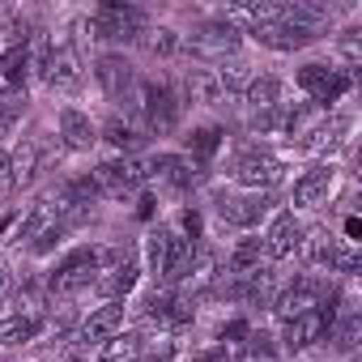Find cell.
Returning <instances> with one entry per match:
<instances>
[{"mask_svg":"<svg viewBox=\"0 0 362 362\" xmlns=\"http://www.w3.org/2000/svg\"><path fill=\"white\" fill-rule=\"evenodd\" d=\"M197 243L188 235H175L170 226H153L145 235V273L158 281H184L192 273Z\"/></svg>","mask_w":362,"mask_h":362,"instance_id":"cell-1","label":"cell"},{"mask_svg":"<svg viewBox=\"0 0 362 362\" xmlns=\"http://www.w3.org/2000/svg\"><path fill=\"white\" fill-rule=\"evenodd\" d=\"M98 269H103V252H98V247H73V252L56 264L47 290H52L56 298H77L81 290H90V286L98 281Z\"/></svg>","mask_w":362,"mask_h":362,"instance_id":"cell-2","label":"cell"},{"mask_svg":"<svg viewBox=\"0 0 362 362\" xmlns=\"http://www.w3.org/2000/svg\"><path fill=\"white\" fill-rule=\"evenodd\" d=\"M90 179H94V188H98V197H111V201H124V197H132L141 184H145V162H136V158H107V162H98L94 170H90Z\"/></svg>","mask_w":362,"mask_h":362,"instance_id":"cell-3","label":"cell"},{"mask_svg":"<svg viewBox=\"0 0 362 362\" xmlns=\"http://www.w3.org/2000/svg\"><path fill=\"white\" fill-rule=\"evenodd\" d=\"M294 81H298V90H303L311 103H320V107H332V103H341V98L349 94V73H345V69H332V64H324V60H307V64L294 73Z\"/></svg>","mask_w":362,"mask_h":362,"instance_id":"cell-4","label":"cell"},{"mask_svg":"<svg viewBox=\"0 0 362 362\" xmlns=\"http://www.w3.org/2000/svg\"><path fill=\"white\" fill-rule=\"evenodd\" d=\"M230 179H235L239 188H247V192H269L273 184H281V179H286V162L273 158L269 149H247V153L235 158Z\"/></svg>","mask_w":362,"mask_h":362,"instance_id":"cell-5","label":"cell"},{"mask_svg":"<svg viewBox=\"0 0 362 362\" xmlns=\"http://www.w3.org/2000/svg\"><path fill=\"white\" fill-rule=\"evenodd\" d=\"M90 30L103 43H132V39L145 35V13L132 9V5H115V0H111V5H103L90 18Z\"/></svg>","mask_w":362,"mask_h":362,"instance_id":"cell-6","label":"cell"},{"mask_svg":"<svg viewBox=\"0 0 362 362\" xmlns=\"http://www.w3.org/2000/svg\"><path fill=\"white\" fill-rule=\"evenodd\" d=\"M273 209L269 192H239V197H218V218L239 230H256Z\"/></svg>","mask_w":362,"mask_h":362,"instance_id":"cell-7","label":"cell"},{"mask_svg":"<svg viewBox=\"0 0 362 362\" xmlns=\"http://www.w3.org/2000/svg\"><path fill=\"white\" fill-rule=\"evenodd\" d=\"M320 303H324V286H320L315 277H298L294 286L277 290V298H273V315L286 324V320H298V315L315 311Z\"/></svg>","mask_w":362,"mask_h":362,"instance_id":"cell-8","label":"cell"},{"mask_svg":"<svg viewBox=\"0 0 362 362\" xmlns=\"http://www.w3.org/2000/svg\"><path fill=\"white\" fill-rule=\"evenodd\" d=\"M39 166H43V149H39L35 141H26V145L5 162V170H0V197L30 188L35 179H39Z\"/></svg>","mask_w":362,"mask_h":362,"instance_id":"cell-9","label":"cell"},{"mask_svg":"<svg viewBox=\"0 0 362 362\" xmlns=\"http://www.w3.org/2000/svg\"><path fill=\"white\" fill-rule=\"evenodd\" d=\"M260 243H264V256L269 260H290V256H298V243H303V222L286 209V214H273V222H269V230L260 235Z\"/></svg>","mask_w":362,"mask_h":362,"instance_id":"cell-10","label":"cell"},{"mask_svg":"<svg viewBox=\"0 0 362 362\" xmlns=\"http://www.w3.org/2000/svg\"><path fill=\"white\" fill-rule=\"evenodd\" d=\"M192 52L197 56H218V60H230L239 52V26L230 18H218V22H205L197 35H192Z\"/></svg>","mask_w":362,"mask_h":362,"instance_id":"cell-11","label":"cell"},{"mask_svg":"<svg viewBox=\"0 0 362 362\" xmlns=\"http://www.w3.org/2000/svg\"><path fill=\"white\" fill-rule=\"evenodd\" d=\"M332 184H337V170H332V166H311L307 175H298V179H294L290 201H294L298 209H320V205H328Z\"/></svg>","mask_w":362,"mask_h":362,"instance_id":"cell-12","label":"cell"},{"mask_svg":"<svg viewBox=\"0 0 362 362\" xmlns=\"http://www.w3.org/2000/svg\"><path fill=\"white\" fill-rule=\"evenodd\" d=\"M94 77H98L103 94H107V98H115V103H124V98L132 94V86H136V73H132V64H128L124 56H115V52L98 56V64H94Z\"/></svg>","mask_w":362,"mask_h":362,"instance_id":"cell-13","label":"cell"},{"mask_svg":"<svg viewBox=\"0 0 362 362\" xmlns=\"http://www.w3.org/2000/svg\"><path fill=\"white\" fill-rule=\"evenodd\" d=\"M124 320H128V307H124V303H103V307H94V311L86 315V324H81V345H103V341L119 337V332H124Z\"/></svg>","mask_w":362,"mask_h":362,"instance_id":"cell-14","label":"cell"},{"mask_svg":"<svg viewBox=\"0 0 362 362\" xmlns=\"http://www.w3.org/2000/svg\"><path fill=\"white\" fill-rule=\"evenodd\" d=\"M145 179H158V184H170V188H192L197 166L188 153H153L145 162Z\"/></svg>","mask_w":362,"mask_h":362,"instance_id":"cell-15","label":"cell"},{"mask_svg":"<svg viewBox=\"0 0 362 362\" xmlns=\"http://www.w3.org/2000/svg\"><path fill=\"white\" fill-rule=\"evenodd\" d=\"M136 281H141V264H136L132 256H119L111 269H103V277H98L94 286H98V294H103L107 303H124V298L136 290Z\"/></svg>","mask_w":362,"mask_h":362,"instance_id":"cell-16","label":"cell"},{"mask_svg":"<svg viewBox=\"0 0 362 362\" xmlns=\"http://www.w3.org/2000/svg\"><path fill=\"white\" fill-rule=\"evenodd\" d=\"M252 35H256V43H264L273 52H298V47L320 39V30H307V26H294V22H273V26H260Z\"/></svg>","mask_w":362,"mask_h":362,"instance_id":"cell-17","label":"cell"},{"mask_svg":"<svg viewBox=\"0 0 362 362\" xmlns=\"http://www.w3.org/2000/svg\"><path fill=\"white\" fill-rule=\"evenodd\" d=\"M56 128H60V141H64L69 149H90V145L98 141V128H94V119H90L81 107H60V115H56Z\"/></svg>","mask_w":362,"mask_h":362,"instance_id":"cell-18","label":"cell"},{"mask_svg":"<svg viewBox=\"0 0 362 362\" xmlns=\"http://www.w3.org/2000/svg\"><path fill=\"white\" fill-rule=\"evenodd\" d=\"M345 119H328V124H315V128H307L294 145L298 149H307V153H337L341 149V141H345Z\"/></svg>","mask_w":362,"mask_h":362,"instance_id":"cell-19","label":"cell"},{"mask_svg":"<svg viewBox=\"0 0 362 362\" xmlns=\"http://www.w3.org/2000/svg\"><path fill=\"white\" fill-rule=\"evenodd\" d=\"M39 332H43V320L30 315V311H9L5 320H0V345H5V349H13V345H30Z\"/></svg>","mask_w":362,"mask_h":362,"instance_id":"cell-20","label":"cell"},{"mask_svg":"<svg viewBox=\"0 0 362 362\" xmlns=\"http://www.w3.org/2000/svg\"><path fill=\"white\" fill-rule=\"evenodd\" d=\"M328 337H332V345H337L341 354H354V349H358V337H362V315H358V307L341 303V311H337L332 324H328Z\"/></svg>","mask_w":362,"mask_h":362,"instance_id":"cell-21","label":"cell"},{"mask_svg":"<svg viewBox=\"0 0 362 362\" xmlns=\"http://www.w3.org/2000/svg\"><path fill=\"white\" fill-rule=\"evenodd\" d=\"M43 81L52 86V90H77L81 86V69H77V60H73V52H52L47 56V64H43Z\"/></svg>","mask_w":362,"mask_h":362,"instance_id":"cell-22","label":"cell"},{"mask_svg":"<svg viewBox=\"0 0 362 362\" xmlns=\"http://www.w3.org/2000/svg\"><path fill=\"white\" fill-rule=\"evenodd\" d=\"M30 47L26 43H18L9 56H0V86H9V90H22L26 81H30Z\"/></svg>","mask_w":362,"mask_h":362,"instance_id":"cell-23","label":"cell"},{"mask_svg":"<svg viewBox=\"0 0 362 362\" xmlns=\"http://www.w3.org/2000/svg\"><path fill=\"white\" fill-rule=\"evenodd\" d=\"M243 103H247L252 111L277 107V103H281V81H277L273 73H252V81H247V90H243Z\"/></svg>","mask_w":362,"mask_h":362,"instance_id":"cell-24","label":"cell"},{"mask_svg":"<svg viewBox=\"0 0 362 362\" xmlns=\"http://www.w3.org/2000/svg\"><path fill=\"white\" fill-rule=\"evenodd\" d=\"M141 349H145V341L136 332H119L98 345V362H141Z\"/></svg>","mask_w":362,"mask_h":362,"instance_id":"cell-25","label":"cell"},{"mask_svg":"<svg viewBox=\"0 0 362 362\" xmlns=\"http://www.w3.org/2000/svg\"><path fill=\"white\" fill-rule=\"evenodd\" d=\"M260 260H264V243H260V239H243V243H235V252L226 256V269H230L235 277H243V273H256Z\"/></svg>","mask_w":362,"mask_h":362,"instance_id":"cell-26","label":"cell"},{"mask_svg":"<svg viewBox=\"0 0 362 362\" xmlns=\"http://www.w3.org/2000/svg\"><path fill=\"white\" fill-rule=\"evenodd\" d=\"M214 77H218V86H222V94H243L247 90V81H252V64H243V60H222L218 69H214Z\"/></svg>","mask_w":362,"mask_h":362,"instance_id":"cell-27","label":"cell"},{"mask_svg":"<svg viewBox=\"0 0 362 362\" xmlns=\"http://www.w3.org/2000/svg\"><path fill=\"white\" fill-rule=\"evenodd\" d=\"M332 230H324V226H315V230H303V243H298V256L307 260V264H315V269H324V260H328V247H332Z\"/></svg>","mask_w":362,"mask_h":362,"instance_id":"cell-28","label":"cell"},{"mask_svg":"<svg viewBox=\"0 0 362 362\" xmlns=\"http://www.w3.org/2000/svg\"><path fill=\"white\" fill-rule=\"evenodd\" d=\"M222 136H226V132H222L218 124H205V128H192V136H188V153L205 162V158H214V153H218V145H222Z\"/></svg>","mask_w":362,"mask_h":362,"instance_id":"cell-29","label":"cell"},{"mask_svg":"<svg viewBox=\"0 0 362 362\" xmlns=\"http://www.w3.org/2000/svg\"><path fill=\"white\" fill-rule=\"evenodd\" d=\"M324 269L328 273H358V247H354V239H332Z\"/></svg>","mask_w":362,"mask_h":362,"instance_id":"cell-30","label":"cell"},{"mask_svg":"<svg viewBox=\"0 0 362 362\" xmlns=\"http://www.w3.org/2000/svg\"><path fill=\"white\" fill-rule=\"evenodd\" d=\"M188 94H192V103H218V98H222V86H218L214 69H192Z\"/></svg>","mask_w":362,"mask_h":362,"instance_id":"cell-31","label":"cell"},{"mask_svg":"<svg viewBox=\"0 0 362 362\" xmlns=\"http://www.w3.org/2000/svg\"><path fill=\"white\" fill-rule=\"evenodd\" d=\"M103 141H111V145L124 153V149H136V145H141V132H136L128 119H111V124L103 128Z\"/></svg>","mask_w":362,"mask_h":362,"instance_id":"cell-32","label":"cell"},{"mask_svg":"<svg viewBox=\"0 0 362 362\" xmlns=\"http://www.w3.org/2000/svg\"><path fill=\"white\" fill-rule=\"evenodd\" d=\"M145 47H149V56H175L179 52V35L170 30V26H158V30H145Z\"/></svg>","mask_w":362,"mask_h":362,"instance_id":"cell-33","label":"cell"},{"mask_svg":"<svg viewBox=\"0 0 362 362\" xmlns=\"http://www.w3.org/2000/svg\"><path fill=\"white\" fill-rule=\"evenodd\" d=\"M252 128H256V132H286V107L277 103V107L256 111V115H252Z\"/></svg>","mask_w":362,"mask_h":362,"instance_id":"cell-34","label":"cell"},{"mask_svg":"<svg viewBox=\"0 0 362 362\" xmlns=\"http://www.w3.org/2000/svg\"><path fill=\"white\" fill-rule=\"evenodd\" d=\"M188 362H230V349H226V345H205V349H197Z\"/></svg>","mask_w":362,"mask_h":362,"instance_id":"cell-35","label":"cell"},{"mask_svg":"<svg viewBox=\"0 0 362 362\" xmlns=\"http://www.w3.org/2000/svg\"><path fill=\"white\" fill-rule=\"evenodd\" d=\"M341 52H345V60H349V64H358V30H345Z\"/></svg>","mask_w":362,"mask_h":362,"instance_id":"cell-36","label":"cell"},{"mask_svg":"<svg viewBox=\"0 0 362 362\" xmlns=\"http://www.w3.org/2000/svg\"><path fill=\"white\" fill-rule=\"evenodd\" d=\"M5 162H9V158H5V149H0V170H5Z\"/></svg>","mask_w":362,"mask_h":362,"instance_id":"cell-37","label":"cell"},{"mask_svg":"<svg viewBox=\"0 0 362 362\" xmlns=\"http://www.w3.org/2000/svg\"><path fill=\"white\" fill-rule=\"evenodd\" d=\"M0 286H5V273H0Z\"/></svg>","mask_w":362,"mask_h":362,"instance_id":"cell-38","label":"cell"},{"mask_svg":"<svg viewBox=\"0 0 362 362\" xmlns=\"http://www.w3.org/2000/svg\"><path fill=\"white\" fill-rule=\"evenodd\" d=\"M264 362H277V358H264Z\"/></svg>","mask_w":362,"mask_h":362,"instance_id":"cell-39","label":"cell"},{"mask_svg":"<svg viewBox=\"0 0 362 362\" xmlns=\"http://www.w3.org/2000/svg\"><path fill=\"white\" fill-rule=\"evenodd\" d=\"M0 362H5V358H0Z\"/></svg>","mask_w":362,"mask_h":362,"instance_id":"cell-40","label":"cell"}]
</instances>
